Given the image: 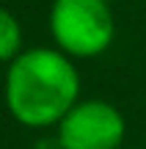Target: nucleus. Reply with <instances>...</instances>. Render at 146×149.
I'll return each instance as SVG.
<instances>
[{"mask_svg":"<svg viewBox=\"0 0 146 149\" xmlns=\"http://www.w3.org/2000/svg\"><path fill=\"white\" fill-rule=\"evenodd\" d=\"M50 36L69 58H97L116 39L110 0H55L50 8Z\"/></svg>","mask_w":146,"mask_h":149,"instance_id":"2","label":"nucleus"},{"mask_svg":"<svg viewBox=\"0 0 146 149\" xmlns=\"http://www.w3.org/2000/svg\"><path fill=\"white\" fill-rule=\"evenodd\" d=\"M77 102L80 72L58 47L22 50L6 69V108L22 127H58Z\"/></svg>","mask_w":146,"mask_h":149,"instance_id":"1","label":"nucleus"},{"mask_svg":"<svg viewBox=\"0 0 146 149\" xmlns=\"http://www.w3.org/2000/svg\"><path fill=\"white\" fill-rule=\"evenodd\" d=\"M22 53V25L8 8L0 6V64H11Z\"/></svg>","mask_w":146,"mask_h":149,"instance_id":"4","label":"nucleus"},{"mask_svg":"<svg viewBox=\"0 0 146 149\" xmlns=\"http://www.w3.org/2000/svg\"><path fill=\"white\" fill-rule=\"evenodd\" d=\"M121 149H138V146H121Z\"/></svg>","mask_w":146,"mask_h":149,"instance_id":"5","label":"nucleus"},{"mask_svg":"<svg viewBox=\"0 0 146 149\" xmlns=\"http://www.w3.org/2000/svg\"><path fill=\"white\" fill-rule=\"evenodd\" d=\"M127 122L108 100H80L58 122V149H121Z\"/></svg>","mask_w":146,"mask_h":149,"instance_id":"3","label":"nucleus"}]
</instances>
